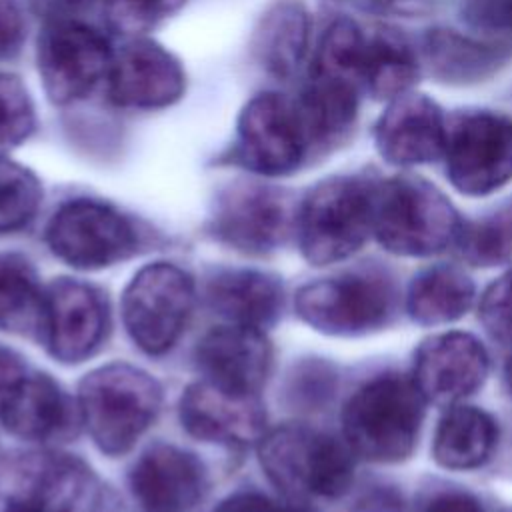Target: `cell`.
Wrapping results in <instances>:
<instances>
[{"label": "cell", "instance_id": "cell-23", "mask_svg": "<svg viewBox=\"0 0 512 512\" xmlns=\"http://www.w3.org/2000/svg\"><path fill=\"white\" fill-rule=\"evenodd\" d=\"M310 28V14L300 0H274L252 30L256 64L276 80H290L306 60Z\"/></svg>", "mask_w": 512, "mask_h": 512}, {"label": "cell", "instance_id": "cell-34", "mask_svg": "<svg viewBox=\"0 0 512 512\" xmlns=\"http://www.w3.org/2000/svg\"><path fill=\"white\" fill-rule=\"evenodd\" d=\"M186 0H102L106 26L126 38H140L174 16Z\"/></svg>", "mask_w": 512, "mask_h": 512}, {"label": "cell", "instance_id": "cell-7", "mask_svg": "<svg viewBox=\"0 0 512 512\" xmlns=\"http://www.w3.org/2000/svg\"><path fill=\"white\" fill-rule=\"evenodd\" d=\"M230 158L260 176H286L312 158L296 100L278 92L254 94L236 118Z\"/></svg>", "mask_w": 512, "mask_h": 512}, {"label": "cell", "instance_id": "cell-8", "mask_svg": "<svg viewBox=\"0 0 512 512\" xmlns=\"http://www.w3.org/2000/svg\"><path fill=\"white\" fill-rule=\"evenodd\" d=\"M444 164L450 184L466 196H488L512 180V118L468 110L448 122Z\"/></svg>", "mask_w": 512, "mask_h": 512}, {"label": "cell", "instance_id": "cell-27", "mask_svg": "<svg viewBox=\"0 0 512 512\" xmlns=\"http://www.w3.org/2000/svg\"><path fill=\"white\" fill-rule=\"evenodd\" d=\"M496 438L490 414L474 406H452L438 422L432 454L448 470H472L492 456Z\"/></svg>", "mask_w": 512, "mask_h": 512}, {"label": "cell", "instance_id": "cell-2", "mask_svg": "<svg viewBox=\"0 0 512 512\" xmlns=\"http://www.w3.org/2000/svg\"><path fill=\"white\" fill-rule=\"evenodd\" d=\"M462 220L452 202L430 182L394 176L374 182L372 234L400 256H430L456 242Z\"/></svg>", "mask_w": 512, "mask_h": 512}, {"label": "cell", "instance_id": "cell-36", "mask_svg": "<svg viewBox=\"0 0 512 512\" xmlns=\"http://www.w3.org/2000/svg\"><path fill=\"white\" fill-rule=\"evenodd\" d=\"M24 18L14 0H0V58L14 56L24 40Z\"/></svg>", "mask_w": 512, "mask_h": 512}, {"label": "cell", "instance_id": "cell-40", "mask_svg": "<svg viewBox=\"0 0 512 512\" xmlns=\"http://www.w3.org/2000/svg\"><path fill=\"white\" fill-rule=\"evenodd\" d=\"M424 512H484V508L466 492H446L430 500Z\"/></svg>", "mask_w": 512, "mask_h": 512}, {"label": "cell", "instance_id": "cell-11", "mask_svg": "<svg viewBox=\"0 0 512 512\" xmlns=\"http://www.w3.org/2000/svg\"><path fill=\"white\" fill-rule=\"evenodd\" d=\"M46 242L62 262L82 270H98L132 256L138 234L134 224L114 206L76 198L52 214Z\"/></svg>", "mask_w": 512, "mask_h": 512}, {"label": "cell", "instance_id": "cell-5", "mask_svg": "<svg viewBox=\"0 0 512 512\" xmlns=\"http://www.w3.org/2000/svg\"><path fill=\"white\" fill-rule=\"evenodd\" d=\"M374 182L334 176L318 182L296 212L304 258L314 266L340 262L362 248L372 234Z\"/></svg>", "mask_w": 512, "mask_h": 512}, {"label": "cell", "instance_id": "cell-6", "mask_svg": "<svg viewBox=\"0 0 512 512\" xmlns=\"http://www.w3.org/2000/svg\"><path fill=\"white\" fill-rule=\"evenodd\" d=\"M0 512H110L98 476L78 458L30 452L0 466Z\"/></svg>", "mask_w": 512, "mask_h": 512}, {"label": "cell", "instance_id": "cell-24", "mask_svg": "<svg viewBox=\"0 0 512 512\" xmlns=\"http://www.w3.org/2000/svg\"><path fill=\"white\" fill-rule=\"evenodd\" d=\"M360 88L310 76L302 94L296 98L312 156L330 152L338 144L346 142L358 120Z\"/></svg>", "mask_w": 512, "mask_h": 512}, {"label": "cell", "instance_id": "cell-37", "mask_svg": "<svg viewBox=\"0 0 512 512\" xmlns=\"http://www.w3.org/2000/svg\"><path fill=\"white\" fill-rule=\"evenodd\" d=\"M30 10L44 24L82 20V16L92 8L94 0H28Z\"/></svg>", "mask_w": 512, "mask_h": 512}, {"label": "cell", "instance_id": "cell-43", "mask_svg": "<svg viewBox=\"0 0 512 512\" xmlns=\"http://www.w3.org/2000/svg\"><path fill=\"white\" fill-rule=\"evenodd\" d=\"M508 32L512 34V0H510V6H508Z\"/></svg>", "mask_w": 512, "mask_h": 512}, {"label": "cell", "instance_id": "cell-21", "mask_svg": "<svg viewBox=\"0 0 512 512\" xmlns=\"http://www.w3.org/2000/svg\"><path fill=\"white\" fill-rule=\"evenodd\" d=\"M420 62L444 84L468 86L496 76L512 60V44L502 38H478L436 26L422 36Z\"/></svg>", "mask_w": 512, "mask_h": 512}, {"label": "cell", "instance_id": "cell-32", "mask_svg": "<svg viewBox=\"0 0 512 512\" xmlns=\"http://www.w3.org/2000/svg\"><path fill=\"white\" fill-rule=\"evenodd\" d=\"M42 202V186L32 170L0 154V234L22 230Z\"/></svg>", "mask_w": 512, "mask_h": 512}, {"label": "cell", "instance_id": "cell-41", "mask_svg": "<svg viewBox=\"0 0 512 512\" xmlns=\"http://www.w3.org/2000/svg\"><path fill=\"white\" fill-rule=\"evenodd\" d=\"M26 372L28 368L18 354L6 348H0V402Z\"/></svg>", "mask_w": 512, "mask_h": 512}, {"label": "cell", "instance_id": "cell-18", "mask_svg": "<svg viewBox=\"0 0 512 512\" xmlns=\"http://www.w3.org/2000/svg\"><path fill=\"white\" fill-rule=\"evenodd\" d=\"M180 422L202 442L246 446L264 436L266 414L258 394L234 392L202 380L182 394Z\"/></svg>", "mask_w": 512, "mask_h": 512}, {"label": "cell", "instance_id": "cell-13", "mask_svg": "<svg viewBox=\"0 0 512 512\" xmlns=\"http://www.w3.org/2000/svg\"><path fill=\"white\" fill-rule=\"evenodd\" d=\"M112 104L128 110H160L176 104L186 92L182 62L162 44L144 36L130 38L106 74Z\"/></svg>", "mask_w": 512, "mask_h": 512}, {"label": "cell", "instance_id": "cell-30", "mask_svg": "<svg viewBox=\"0 0 512 512\" xmlns=\"http://www.w3.org/2000/svg\"><path fill=\"white\" fill-rule=\"evenodd\" d=\"M364 52L366 32L350 18H336L326 26L318 40L310 64V76L348 82L364 90Z\"/></svg>", "mask_w": 512, "mask_h": 512}, {"label": "cell", "instance_id": "cell-22", "mask_svg": "<svg viewBox=\"0 0 512 512\" xmlns=\"http://www.w3.org/2000/svg\"><path fill=\"white\" fill-rule=\"evenodd\" d=\"M0 422L18 438L48 442L70 434L74 408L50 376L26 372L2 398Z\"/></svg>", "mask_w": 512, "mask_h": 512}, {"label": "cell", "instance_id": "cell-3", "mask_svg": "<svg viewBox=\"0 0 512 512\" xmlns=\"http://www.w3.org/2000/svg\"><path fill=\"white\" fill-rule=\"evenodd\" d=\"M160 384L130 364H108L86 374L78 410L92 442L108 456L128 452L160 410Z\"/></svg>", "mask_w": 512, "mask_h": 512}, {"label": "cell", "instance_id": "cell-26", "mask_svg": "<svg viewBox=\"0 0 512 512\" xmlns=\"http://www.w3.org/2000/svg\"><path fill=\"white\" fill-rule=\"evenodd\" d=\"M420 68V54L398 30L380 26L366 32L362 88L372 98L388 102L408 92Z\"/></svg>", "mask_w": 512, "mask_h": 512}, {"label": "cell", "instance_id": "cell-16", "mask_svg": "<svg viewBox=\"0 0 512 512\" xmlns=\"http://www.w3.org/2000/svg\"><path fill=\"white\" fill-rule=\"evenodd\" d=\"M448 120L436 100L422 92H404L388 100L374 124V146L394 166L410 168L444 156Z\"/></svg>", "mask_w": 512, "mask_h": 512}, {"label": "cell", "instance_id": "cell-39", "mask_svg": "<svg viewBox=\"0 0 512 512\" xmlns=\"http://www.w3.org/2000/svg\"><path fill=\"white\" fill-rule=\"evenodd\" d=\"M366 14H418L426 10V0H342Z\"/></svg>", "mask_w": 512, "mask_h": 512}, {"label": "cell", "instance_id": "cell-14", "mask_svg": "<svg viewBox=\"0 0 512 512\" xmlns=\"http://www.w3.org/2000/svg\"><path fill=\"white\" fill-rule=\"evenodd\" d=\"M292 220L296 222L284 192L256 182H238L220 192L210 230L234 250L264 254L286 238Z\"/></svg>", "mask_w": 512, "mask_h": 512}, {"label": "cell", "instance_id": "cell-15", "mask_svg": "<svg viewBox=\"0 0 512 512\" xmlns=\"http://www.w3.org/2000/svg\"><path fill=\"white\" fill-rule=\"evenodd\" d=\"M106 330L108 306L100 290L68 278L46 288L40 336L56 360L64 364L86 360L98 350Z\"/></svg>", "mask_w": 512, "mask_h": 512}, {"label": "cell", "instance_id": "cell-20", "mask_svg": "<svg viewBox=\"0 0 512 512\" xmlns=\"http://www.w3.org/2000/svg\"><path fill=\"white\" fill-rule=\"evenodd\" d=\"M196 360L208 382L234 392L258 394L270 372L272 348L262 330L230 324L202 336Z\"/></svg>", "mask_w": 512, "mask_h": 512}, {"label": "cell", "instance_id": "cell-29", "mask_svg": "<svg viewBox=\"0 0 512 512\" xmlns=\"http://www.w3.org/2000/svg\"><path fill=\"white\" fill-rule=\"evenodd\" d=\"M44 292L26 258L0 254V330L12 334H40Z\"/></svg>", "mask_w": 512, "mask_h": 512}, {"label": "cell", "instance_id": "cell-33", "mask_svg": "<svg viewBox=\"0 0 512 512\" xmlns=\"http://www.w3.org/2000/svg\"><path fill=\"white\" fill-rule=\"evenodd\" d=\"M36 128V110L26 84L0 70V154L20 146Z\"/></svg>", "mask_w": 512, "mask_h": 512}, {"label": "cell", "instance_id": "cell-31", "mask_svg": "<svg viewBox=\"0 0 512 512\" xmlns=\"http://www.w3.org/2000/svg\"><path fill=\"white\" fill-rule=\"evenodd\" d=\"M454 244L472 266L488 268L512 262V196L488 216L462 224Z\"/></svg>", "mask_w": 512, "mask_h": 512}, {"label": "cell", "instance_id": "cell-12", "mask_svg": "<svg viewBox=\"0 0 512 512\" xmlns=\"http://www.w3.org/2000/svg\"><path fill=\"white\" fill-rule=\"evenodd\" d=\"M392 290L374 276L342 274L302 286L294 306L298 316L330 336H362L382 328L392 314Z\"/></svg>", "mask_w": 512, "mask_h": 512}, {"label": "cell", "instance_id": "cell-42", "mask_svg": "<svg viewBox=\"0 0 512 512\" xmlns=\"http://www.w3.org/2000/svg\"><path fill=\"white\" fill-rule=\"evenodd\" d=\"M506 380H508V388H510V394H512V362L508 364V370H506Z\"/></svg>", "mask_w": 512, "mask_h": 512}, {"label": "cell", "instance_id": "cell-1", "mask_svg": "<svg viewBox=\"0 0 512 512\" xmlns=\"http://www.w3.org/2000/svg\"><path fill=\"white\" fill-rule=\"evenodd\" d=\"M424 396L412 378L382 374L358 388L344 406V442L370 462H400L418 442Z\"/></svg>", "mask_w": 512, "mask_h": 512}, {"label": "cell", "instance_id": "cell-4", "mask_svg": "<svg viewBox=\"0 0 512 512\" xmlns=\"http://www.w3.org/2000/svg\"><path fill=\"white\" fill-rule=\"evenodd\" d=\"M260 466L268 480L294 500L336 498L354 476L346 442L302 424H284L258 440Z\"/></svg>", "mask_w": 512, "mask_h": 512}, {"label": "cell", "instance_id": "cell-10", "mask_svg": "<svg viewBox=\"0 0 512 512\" xmlns=\"http://www.w3.org/2000/svg\"><path fill=\"white\" fill-rule=\"evenodd\" d=\"M112 54L106 36L84 20L44 24L36 64L48 100L68 106L86 98L100 80H106Z\"/></svg>", "mask_w": 512, "mask_h": 512}, {"label": "cell", "instance_id": "cell-28", "mask_svg": "<svg viewBox=\"0 0 512 512\" xmlns=\"http://www.w3.org/2000/svg\"><path fill=\"white\" fill-rule=\"evenodd\" d=\"M472 302V280L460 268L448 264H438L416 274L406 296L410 318L424 326L454 322L470 310Z\"/></svg>", "mask_w": 512, "mask_h": 512}, {"label": "cell", "instance_id": "cell-9", "mask_svg": "<svg viewBox=\"0 0 512 512\" xmlns=\"http://www.w3.org/2000/svg\"><path fill=\"white\" fill-rule=\"evenodd\" d=\"M194 306V282L170 262L144 266L124 290L122 320L146 354H164L180 338Z\"/></svg>", "mask_w": 512, "mask_h": 512}, {"label": "cell", "instance_id": "cell-17", "mask_svg": "<svg viewBox=\"0 0 512 512\" xmlns=\"http://www.w3.org/2000/svg\"><path fill=\"white\" fill-rule=\"evenodd\" d=\"M488 376L486 348L466 332L426 338L414 356L412 380L426 402L452 406L476 392Z\"/></svg>", "mask_w": 512, "mask_h": 512}, {"label": "cell", "instance_id": "cell-25", "mask_svg": "<svg viewBox=\"0 0 512 512\" xmlns=\"http://www.w3.org/2000/svg\"><path fill=\"white\" fill-rule=\"evenodd\" d=\"M210 306L230 324L264 330L282 310V284L258 270H226L208 284Z\"/></svg>", "mask_w": 512, "mask_h": 512}, {"label": "cell", "instance_id": "cell-19", "mask_svg": "<svg viewBox=\"0 0 512 512\" xmlns=\"http://www.w3.org/2000/svg\"><path fill=\"white\" fill-rule=\"evenodd\" d=\"M130 490L142 512H190L204 496L206 470L194 454L156 444L132 466Z\"/></svg>", "mask_w": 512, "mask_h": 512}, {"label": "cell", "instance_id": "cell-35", "mask_svg": "<svg viewBox=\"0 0 512 512\" xmlns=\"http://www.w3.org/2000/svg\"><path fill=\"white\" fill-rule=\"evenodd\" d=\"M480 320L494 340L512 344V270L484 290L480 300Z\"/></svg>", "mask_w": 512, "mask_h": 512}, {"label": "cell", "instance_id": "cell-38", "mask_svg": "<svg viewBox=\"0 0 512 512\" xmlns=\"http://www.w3.org/2000/svg\"><path fill=\"white\" fill-rule=\"evenodd\" d=\"M214 512H310L302 506L292 504H280L268 496L254 494V492H242L226 498L220 502V506Z\"/></svg>", "mask_w": 512, "mask_h": 512}]
</instances>
